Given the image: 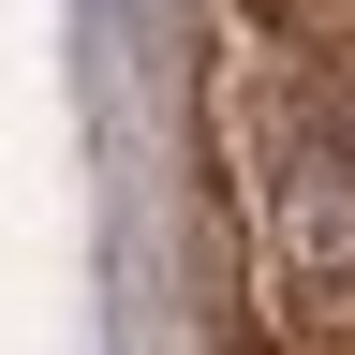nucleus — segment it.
Instances as JSON below:
<instances>
[{
  "instance_id": "obj_1",
  "label": "nucleus",
  "mask_w": 355,
  "mask_h": 355,
  "mask_svg": "<svg viewBox=\"0 0 355 355\" xmlns=\"http://www.w3.org/2000/svg\"><path fill=\"white\" fill-rule=\"evenodd\" d=\"M237 193H252V252L282 282V311H355V148L311 104H266Z\"/></svg>"
}]
</instances>
